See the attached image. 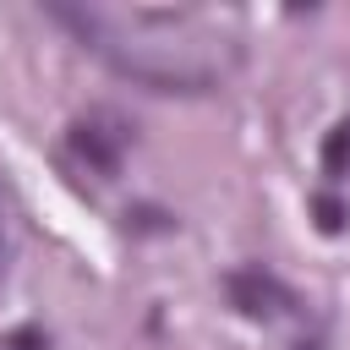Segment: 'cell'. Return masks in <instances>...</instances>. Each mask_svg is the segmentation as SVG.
I'll list each match as a JSON object with an SVG mask.
<instances>
[{
  "instance_id": "4",
  "label": "cell",
  "mask_w": 350,
  "mask_h": 350,
  "mask_svg": "<svg viewBox=\"0 0 350 350\" xmlns=\"http://www.w3.org/2000/svg\"><path fill=\"white\" fill-rule=\"evenodd\" d=\"M345 219H350V208L339 202V197H317V224L334 235V230H345Z\"/></svg>"
},
{
  "instance_id": "2",
  "label": "cell",
  "mask_w": 350,
  "mask_h": 350,
  "mask_svg": "<svg viewBox=\"0 0 350 350\" xmlns=\"http://www.w3.org/2000/svg\"><path fill=\"white\" fill-rule=\"evenodd\" d=\"M66 142H71V153H77L88 170H98V175H115V170H120V153H126V131H109L104 120H77Z\"/></svg>"
},
{
  "instance_id": "1",
  "label": "cell",
  "mask_w": 350,
  "mask_h": 350,
  "mask_svg": "<svg viewBox=\"0 0 350 350\" xmlns=\"http://www.w3.org/2000/svg\"><path fill=\"white\" fill-rule=\"evenodd\" d=\"M224 295H230V306L246 312V317H279V312L295 306L290 284L273 279L268 268H230V273H224Z\"/></svg>"
},
{
  "instance_id": "5",
  "label": "cell",
  "mask_w": 350,
  "mask_h": 350,
  "mask_svg": "<svg viewBox=\"0 0 350 350\" xmlns=\"http://www.w3.org/2000/svg\"><path fill=\"white\" fill-rule=\"evenodd\" d=\"M0 273H5V208H0Z\"/></svg>"
},
{
  "instance_id": "3",
  "label": "cell",
  "mask_w": 350,
  "mask_h": 350,
  "mask_svg": "<svg viewBox=\"0 0 350 350\" xmlns=\"http://www.w3.org/2000/svg\"><path fill=\"white\" fill-rule=\"evenodd\" d=\"M323 175H328V180H345V175H350V120H339V126L323 137Z\"/></svg>"
}]
</instances>
